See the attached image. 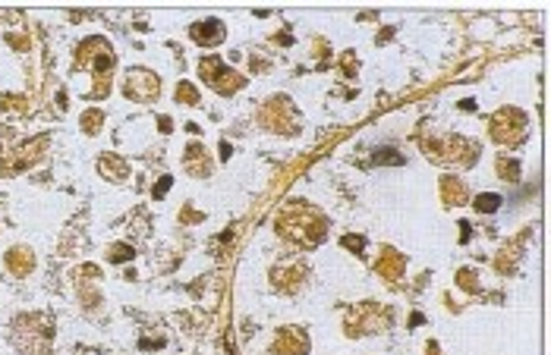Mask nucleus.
<instances>
[{
  "label": "nucleus",
  "instance_id": "obj_1",
  "mask_svg": "<svg viewBox=\"0 0 551 355\" xmlns=\"http://www.w3.org/2000/svg\"><path fill=\"white\" fill-rule=\"evenodd\" d=\"M476 204H479V211H485V214H492V211H498L501 198H498V195H482Z\"/></svg>",
  "mask_w": 551,
  "mask_h": 355
},
{
  "label": "nucleus",
  "instance_id": "obj_2",
  "mask_svg": "<svg viewBox=\"0 0 551 355\" xmlns=\"http://www.w3.org/2000/svg\"><path fill=\"white\" fill-rule=\"evenodd\" d=\"M376 161H385V164H404V158H397V154L391 151V148H385V151L376 154Z\"/></svg>",
  "mask_w": 551,
  "mask_h": 355
}]
</instances>
